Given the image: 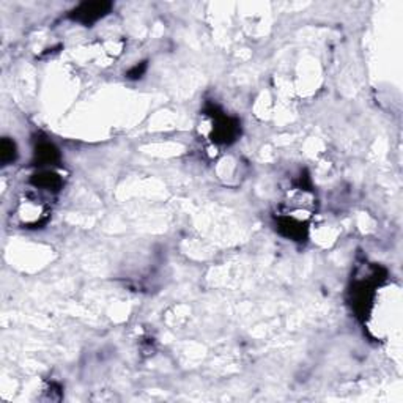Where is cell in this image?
Wrapping results in <instances>:
<instances>
[{"instance_id": "5b68a950", "label": "cell", "mask_w": 403, "mask_h": 403, "mask_svg": "<svg viewBox=\"0 0 403 403\" xmlns=\"http://www.w3.org/2000/svg\"><path fill=\"white\" fill-rule=\"evenodd\" d=\"M59 159L60 153L52 142L40 141L37 143L35 152H33V164L38 165V167H46V165L59 163Z\"/></svg>"}, {"instance_id": "6da1fadb", "label": "cell", "mask_w": 403, "mask_h": 403, "mask_svg": "<svg viewBox=\"0 0 403 403\" xmlns=\"http://www.w3.org/2000/svg\"><path fill=\"white\" fill-rule=\"evenodd\" d=\"M207 115L213 118V131H211V141L219 145H230L236 139H238L241 126L240 121L225 115L223 110H219L216 106H209L207 109Z\"/></svg>"}, {"instance_id": "8992f818", "label": "cell", "mask_w": 403, "mask_h": 403, "mask_svg": "<svg viewBox=\"0 0 403 403\" xmlns=\"http://www.w3.org/2000/svg\"><path fill=\"white\" fill-rule=\"evenodd\" d=\"M30 183L37 187V189L41 191H49V192H59L63 186V180L59 174L52 172V170H40L35 175H32Z\"/></svg>"}, {"instance_id": "3957f363", "label": "cell", "mask_w": 403, "mask_h": 403, "mask_svg": "<svg viewBox=\"0 0 403 403\" xmlns=\"http://www.w3.org/2000/svg\"><path fill=\"white\" fill-rule=\"evenodd\" d=\"M110 8H112V3L104 2V0H98V2H84L71 11L70 18L73 21L81 22L84 25H92L95 24L96 21L103 19L106 16Z\"/></svg>"}, {"instance_id": "ba28073f", "label": "cell", "mask_w": 403, "mask_h": 403, "mask_svg": "<svg viewBox=\"0 0 403 403\" xmlns=\"http://www.w3.org/2000/svg\"><path fill=\"white\" fill-rule=\"evenodd\" d=\"M147 71V62H142L139 65L132 66V68L128 71V77L130 79H141V77L145 74Z\"/></svg>"}, {"instance_id": "7a4b0ae2", "label": "cell", "mask_w": 403, "mask_h": 403, "mask_svg": "<svg viewBox=\"0 0 403 403\" xmlns=\"http://www.w3.org/2000/svg\"><path fill=\"white\" fill-rule=\"evenodd\" d=\"M16 214L21 220V224L27 229H37L46 224L49 218V209L44 203L38 202L37 198H25L19 203Z\"/></svg>"}, {"instance_id": "277c9868", "label": "cell", "mask_w": 403, "mask_h": 403, "mask_svg": "<svg viewBox=\"0 0 403 403\" xmlns=\"http://www.w3.org/2000/svg\"><path fill=\"white\" fill-rule=\"evenodd\" d=\"M276 225H278L279 234L284 235L285 238L302 241L307 236V224L291 214H280L276 219Z\"/></svg>"}, {"instance_id": "52a82bcc", "label": "cell", "mask_w": 403, "mask_h": 403, "mask_svg": "<svg viewBox=\"0 0 403 403\" xmlns=\"http://www.w3.org/2000/svg\"><path fill=\"white\" fill-rule=\"evenodd\" d=\"M16 156H18V152H16V143L8 139V137H3L2 142H0V163L3 165H8L14 163Z\"/></svg>"}]
</instances>
